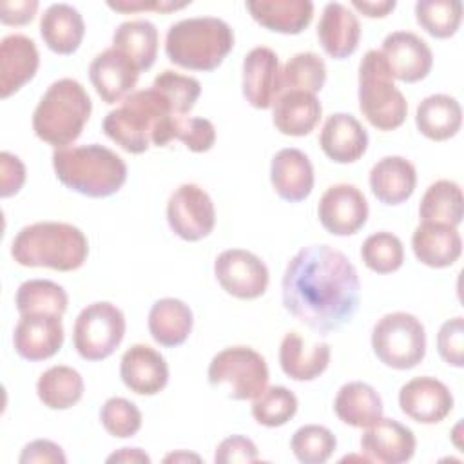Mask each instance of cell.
I'll return each mask as SVG.
<instances>
[{
  "mask_svg": "<svg viewBox=\"0 0 464 464\" xmlns=\"http://www.w3.org/2000/svg\"><path fill=\"white\" fill-rule=\"evenodd\" d=\"M283 306L310 330L326 335L353 319L361 281L352 261L328 245L303 246L281 281Z\"/></svg>",
  "mask_w": 464,
  "mask_h": 464,
  "instance_id": "cell-1",
  "label": "cell"
},
{
  "mask_svg": "<svg viewBox=\"0 0 464 464\" xmlns=\"http://www.w3.org/2000/svg\"><path fill=\"white\" fill-rule=\"evenodd\" d=\"M174 111L156 89L130 92L102 123L103 134L130 154H143L150 145H169V123Z\"/></svg>",
  "mask_w": 464,
  "mask_h": 464,
  "instance_id": "cell-2",
  "label": "cell"
},
{
  "mask_svg": "<svg viewBox=\"0 0 464 464\" xmlns=\"http://www.w3.org/2000/svg\"><path fill=\"white\" fill-rule=\"evenodd\" d=\"M11 256L22 266L71 272L85 263L89 243L85 234L71 223L38 221L16 232L11 243Z\"/></svg>",
  "mask_w": 464,
  "mask_h": 464,
  "instance_id": "cell-3",
  "label": "cell"
},
{
  "mask_svg": "<svg viewBox=\"0 0 464 464\" xmlns=\"http://www.w3.org/2000/svg\"><path fill=\"white\" fill-rule=\"evenodd\" d=\"M53 169L62 185L87 198H109L127 181L125 161L100 143L56 149Z\"/></svg>",
  "mask_w": 464,
  "mask_h": 464,
  "instance_id": "cell-4",
  "label": "cell"
},
{
  "mask_svg": "<svg viewBox=\"0 0 464 464\" xmlns=\"http://www.w3.org/2000/svg\"><path fill=\"white\" fill-rule=\"evenodd\" d=\"M234 47L232 27L218 16H194L172 24L165 36L167 58L188 71H214Z\"/></svg>",
  "mask_w": 464,
  "mask_h": 464,
  "instance_id": "cell-5",
  "label": "cell"
},
{
  "mask_svg": "<svg viewBox=\"0 0 464 464\" xmlns=\"http://www.w3.org/2000/svg\"><path fill=\"white\" fill-rule=\"evenodd\" d=\"M91 112L92 102L85 87L74 78H60L38 102L33 112V130L42 141L63 149L80 138Z\"/></svg>",
  "mask_w": 464,
  "mask_h": 464,
  "instance_id": "cell-6",
  "label": "cell"
},
{
  "mask_svg": "<svg viewBox=\"0 0 464 464\" xmlns=\"http://www.w3.org/2000/svg\"><path fill=\"white\" fill-rule=\"evenodd\" d=\"M359 109L379 130L401 127L408 114L404 94L395 87L392 71L377 49H370L359 63Z\"/></svg>",
  "mask_w": 464,
  "mask_h": 464,
  "instance_id": "cell-7",
  "label": "cell"
},
{
  "mask_svg": "<svg viewBox=\"0 0 464 464\" xmlns=\"http://www.w3.org/2000/svg\"><path fill=\"white\" fill-rule=\"evenodd\" d=\"M372 350L384 366L411 370L426 355L424 324L408 312L386 314L373 324Z\"/></svg>",
  "mask_w": 464,
  "mask_h": 464,
  "instance_id": "cell-8",
  "label": "cell"
},
{
  "mask_svg": "<svg viewBox=\"0 0 464 464\" xmlns=\"http://www.w3.org/2000/svg\"><path fill=\"white\" fill-rule=\"evenodd\" d=\"M214 388H223L234 401H254L268 386L265 357L250 346H230L218 352L207 372Z\"/></svg>",
  "mask_w": 464,
  "mask_h": 464,
  "instance_id": "cell-9",
  "label": "cell"
},
{
  "mask_svg": "<svg viewBox=\"0 0 464 464\" xmlns=\"http://www.w3.org/2000/svg\"><path fill=\"white\" fill-rule=\"evenodd\" d=\"M125 335L123 312L109 303L96 301L82 308L72 326V343L85 361H103L116 352Z\"/></svg>",
  "mask_w": 464,
  "mask_h": 464,
  "instance_id": "cell-10",
  "label": "cell"
},
{
  "mask_svg": "<svg viewBox=\"0 0 464 464\" xmlns=\"http://www.w3.org/2000/svg\"><path fill=\"white\" fill-rule=\"evenodd\" d=\"M167 221L178 237L185 241H199L214 230V201L203 187L183 183L167 201Z\"/></svg>",
  "mask_w": 464,
  "mask_h": 464,
  "instance_id": "cell-11",
  "label": "cell"
},
{
  "mask_svg": "<svg viewBox=\"0 0 464 464\" xmlns=\"http://www.w3.org/2000/svg\"><path fill=\"white\" fill-rule=\"evenodd\" d=\"M214 276L221 288L237 299L261 297L270 281L268 268L261 257L243 248L223 250L214 261Z\"/></svg>",
  "mask_w": 464,
  "mask_h": 464,
  "instance_id": "cell-12",
  "label": "cell"
},
{
  "mask_svg": "<svg viewBox=\"0 0 464 464\" xmlns=\"http://www.w3.org/2000/svg\"><path fill=\"white\" fill-rule=\"evenodd\" d=\"M364 194L350 183H337L324 190L317 205V218L323 228L334 236L357 234L368 219Z\"/></svg>",
  "mask_w": 464,
  "mask_h": 464,
  "instance_id": "cell-13",
  "label": "cell"
},
{
  "mask_svg": "<svg viewBox=\"0 0 464 464\" xmlns=\"http://www.w3.org/2000/svg\"><path fill=\"white\" fill-rule=\"evenodd\" d=\"M62 344V315L47 312H33L20 315L13 332V346L22 359L29 362L45 361L58 353Z\"/></svg>",
  "mask_w": 464,
  "mask_h": 464,
  "instance_id": "cell-14",
  "label": "cell"
},
{
  "mask_svg": "<svg viewBox=\"0 0 464 464\" xmlns=\"http://www.w3.org/2000/svg\"><path fill=\"white\" fill-rule=\"evenodd\" d=\"M399 406L415 422L437 424L451 413L453 395L442 381L420 375L401 386Z\"/></svg>",
  "mask_w": 464,
  "mask_h": 464,
  "instance_id": "cell-15",
  "label": "cell"
},
{
  "mask_svg": "<svg viewBox=\"0 0 464 464\" xmlns=\"http://www.w3.org/2000/svg\"><path fill=\"white\" fill-rule=\"evenodd\" d=\"M277 54L265 45L254 47L243 58V96L256 109H270L283 92Z\"/></svg>",
  "mask_w": 464,
  "mask_h": 464,
  "instance_id": "cell-16",
  "label": "cell"
},
{
  "mask_svg": "<svg viewBox=\"0 0 464 464\" xmlns=\"http://www.w3.org/2000/svg\"><path fill=\"white\" fill-rule=\"evenodd\" d=\"M393 80L415 83L424 80L433 67V53L430 45L415 33L393 31L381 47Z\"/></svg>",
  "mask_w": 464,
  "mask_h": 464,
  "instance_id": "cell-17",
  "label": "cell"
},
{
  "mask_svg": "<svg viewBox=\"0 0 464 464\" xmlns=\"http://www.w3.org/2000/svg\"><path fill=\"white\" fill-rule=\"evenodd\" d=\"M417 448L413 431L395 419L381 417L364 428L361 450L368 460L382 464L408 462Z\"/></svg>",
  "mask_w": 464,
  "mask_h": 464,
  "instance_id": "cell-18",
  "label": "cell"
},
{
  "mask_svg": "<svg viewBox=\"0 0 464 464\" xmlns=\"http://www.w3.org/2000/svg\"><path fill=\"white\" fill-rule=\"evenodd\" d=\"M140 71L114 47H109L94 56L89 65V78L102 98V102L112 105L123 102L138 83Z\"/></svg>",
  "mask_w": 464,
  "mask_h": 464,
  "instance_id": "cell-19",
  "label": "cell"
},
{
  "mask_svg": "<svg viewBox=\"0 0 464 464\" xmlns=\"http://www.w3.org/2000/svg\"><path fill=\"white\" fill-rule=\"evenodd\" d=\"M123 384L138 395H156L169 382L165 357L149 344H132L120 361Z\"/></svg>",
  "mask_w": 464,
  "mask_h": 464,
  "instance_id": "cell-20",
  "label": "cell"
},
{
  "mask_svg": "<svg viewBox=\"0 0 464 464\" xmlns=\"http://www.w3.org/2000/svg\"><path fill=\"white\" fill-rule=\"evenodd\" d=\"M40 65L36 44L25 34H7L0 42V98L5 100L34 78Z\"/></svg>",
  "mask_w": 464,
  "mask_h": 464,
  "instance_id": "cell-21",
  "label": "cell"
},
{
  "mask_svg": "<svg viewBox=\"0 0 464 464\" xmlns=\"http://www.w3.org/2000/svg\"><path fill=\"white\" fill-rule=\"evenodd\" d=\"M319 145L324 156L335 163H353L368 149V132L348 112H334L323 123Z\"/></svg>",
  "mask_w": 464,
  "mask_h": 464,
  "instance_id": "cell-22",
  "label": "cell"
},
{
  "mask_svg": "<svg viewBox=\"0 0 464 464\" xmlns=\"http://www.w3.org/2000/svg\"><path fill=\"white\" fill-rule=\"evenodd\" d=\"M270 181L281 199L288 203H299L306 199L314 188L312 161L299 149H281L272 158Z\"/></svg>",
  "mask_w": 464,
  "mask_h": 464,
  "instance_id": "cell-23",
  "label": "cell"
},
{
  "mask_svg": "<svg viewBox=\"0 0 464 464\" xmlns=\"http://www.w3.org/2000/svg\"><path fill=\"white\" fill-rule=\"evenodd\" d=\"M317 38L330 58L344 60L357 51L361 24L352 9L339 2H330L323 7L317 24Z\"/></svg>",
  "mask_w": 464,
  "mask_h": 464,
  "instance_id": "cell-24",
  "label": "cell"
},
{
  "mask_svg": "<svg viewBox=\"0 0 464 464\" xmlns=\"http://www.w3.org/2000/svg\"><path fill=\"white\" fill-rule=\"evenodd\" d=\"M415 257L431 268L451 266L462 254V237L457 227L420 221L411 236Z\"/></svg>",
  "mask_w": 464,
  "mask_h": 464,
  "instance_id": "cell-25",
  "label": "cell"
},
{
  "mask_svg": "<svg viewBox=\"0 0 464 464\" xmlns=\"http://www.w3.org/2000/svg\"><path fill=\"white\" fill-rule=\"evenodd\" d=\"M370 188L384 205H401L411 198L417 185L413 163L402 156H384L370 170Z\"/></svg>",
  "mask_w": 464,
  "mask_h": 464,
  "instance_id": "cell-26",
  "label": "cell"
},
{
  "mask_svg": "<svg viewBox=\"0 0 464 464\" xmlns=\"http://www.w3.org/2000/svg\"><path fill=\"white\" fill-rule=\"evenodd\" d=\"M330 344H306L297 332H288L279 346V366L294 381H314L330 364Z\"/></svg>",
  "mask_w": 464,
  "mask_h": 464,
  "instance_id": "cell-27",
  "label": "cell"
},
{
  "mask_svg": "<svg viewBox=\"0 0 464 464\" xmlns=\"http://www.w3.org/2000/svg\"><path fill=\"white\" fill-rule=\"evenodd\" d=\"M245 5L259 25L281 34L303 33L314 16L310 0H248Z\"/></svg>",
  "mask_w": 464,
  "mask_h": 464,
  "instance_id": "cell-28",
  "label": "cell"
},
{
  "mask_svg": "<svg viewBox=\"0 0 464 464\" xmlns=\"http://www.w3.org/2000/svg\"><path fill=\"white\" fill-rule=\"evenodd\" d=\"M321 102L304 91H285L272 105V121L285 136H306L321 120Z\"/></svg>",
  "mask_w": 464,
  "mask_h": 464,
  "instance_id": "cell-29",
  "label": "cell"
},
{
  "mask_svg": "<svg viewBox=\"0 0 464 464\" xmlns=\"http://www.w3.org/2000/svg\"><path fill=\"white\" fill-rule=\"evenodd\" d=\"M44 44L56 54H72L85 34L83 16L71 4H51L40 18Z\"/></svg>",
  "mask_w": 464,
  "mask_h": 464,
  "instance_id": "cell-30",
  "label": "cell"
},
{
  "mask_svg": "<svg viewBox=\"0 0 464 464\" xmlns=\"http://www.w3.org/2000/svg\"><path fill=\"white\" fill-rule=\"evenodd\" d=\"M147 324L158 344L174 348L188 339L194 326V315L190 306L181 299L163 297L150 306Z\"/></svg>",
  "mask_w": 464,
  "mask_h": 464,
  "instance_id": "cell-31",
  "label": "cell"
},
{
  "mask_svg": "<svg viewBox=\"0 0 464 464\" xmlns=\"http://www.w3.org/2000/svg\"><path fill=\"white\" fill-rule=\"evenodd\" d=\"M415 125L422 136L433 141L453 138L462 125L460 103L450 94L426 96L415 111Z\"/></svg>",
  "mask_w": 464,
  "mask_h": 464,
  "instance_id": "cell-32",
  "label": "cell"
},
{
  "mask_svg": "<svg viewBox=\"0 0 464 464\" xmlns=\"http://www.w3.org/2000/svg\"><path fill=\"white\" fill-rule=\"evenodd\" d=\"M382 399L373 386L362 381H352L339 388L334 411L348 426L366 428L382 417Z\"/></svg>",
  "mask_w": 464,
  "mask_h": 464,
  "instance_id": "cell-33",
  "label": "cell"
},
{
  "mask_svg": "<svg viewBox=\"0 0 464 464\" xmlns=\"http://www.w3.org/2000/svg\"><path fill=\"white\" fill-rule=\"evenodd\" d=\"M160 34L149 20H127L121 22L112 34V47L120 51L132 65L141 72L154 65L158 56Z\"/></svg>",
  "mask_w": 464,
  "mask_h": 464,
  "instance_id": "cell-34",
  "label": "cell"
},
{
  "mask_svg": "<svg viewBox=\"0 0 464 464\" xmlns=\"http://www.w3.org/2000/svg\"><path fill=\"white\" fill-rule=\"evenodd\" d=\"M420 221L459 227L464 218V196L459 183L439 179L431 183L419 205Z\"/></svg>",
  "mask_w": 464,
  "mask_h": 464,
  "instance_id": "cell-35",
  "label": "cell"
},
{
  "mask_svg": "<svg viewBox=\"0 0 464 464\" xmlns=\"http://www.w3.org/2000/svg\"><path fill=\"white\" fill-rule=\"evenodd\" d=\"M83 379L78 370L56 364L47 368L36 382L38 399L49 410H69L83 397Z\"/></svg>",
  "mask_w": 464,
  "mask_h": 464,
  "instance_id": "cell-36",
  "label": "cell"
},
{
  "mask_svg": "<svg viewBox=\"0 0 464 464\" xmlns=\"http://www.w3.org/2000/svg\"><path fill=\"white\" fill-rule=\"evenodd\" d=\"M67 292L54 281L49 279H29L24 281L14 295V304L18 314L47 312L63 315L67 310Z\"/></svg>",
  "mask_w": 464,
  "mask_h": 464,
  "instance_id": "cell-37",
  "label": "cell"
},
{
  "mask_svg": "<svg viewBox=\"0 0 464 464\" xmlns=\"http://www.w3.org/2000/svg\"><path fill=\"white\" fill-rule=\"evenodd\" d=\"M417 24L433 38L453 36L462 22V2L459 0H419L415 4Z\"/></svg>",
  "mask_w": 464,
  "mask_h": 464,
  "instance_id": "cell-38",
  "label": "cell"
},
{
  "mask_svg": "<svg viewBox=\"0 0 464 464\" xmlns=\"http://www.w3.org/2000/svg\"><path fill=\"white\" fill-rule=\"evenodd\" d=\"M283 92L285 91H304L319 92L326 82L324 60L315 53H297L283 67L281 72Z\"/></svg>",
  "mask_w": 464,
  "mask_h": 464,
  "instance_id": "cell-39",
  "label": "cell"
},
{
  "mask_svg": "<svg viewBox=\"0 0 464 464\" xmlns=\"http://www.w3.org/2000/svg\"><path fill=\"white\" fill-rule=\"evenodd\" d=\"M362 263L377 274H392L402 266L404 246L402 241L386 230L370 234L361 246Z\"/></svg>",
  "mask_w": 464,
  "mask_h": 464,
  "instance_id": "cell-40",
  "label": "cell"
},
{
  "mask_svg": "<svg viewBox=\"0 0 464 464\" xmlns=\"http://www.w3.org/2000/svg\"><path fill=\"white\" fill-rule=\"evenodd\" d=\"M297 413V397L285 386H270L252 402V417L266 428L285 426Z\"/></svg>",
  "mask_w": 464,
  "mask_h": 464,
  "instance_id": "cell-41",
  "label": "cell"
},
{
  "mask_svg": "<svg viewBox=\"0 0 464 464\" xmlns=\"http://www.w3.org/2000/svg\"><path fill=\"white\" fill-rule=\"evenodd\" d=\"M335 435L319 424H304L292 435L290 450L303 464H323L335 451Z\"/></svg>",
  "mask_w": 464,
  "mask_h": 464,
  "instance_id": "cell-42",
  "label": "cell"
},
{
  "mask_svg": "<svg viewBox=\"0 0 464 464\" xmlns=\"http://www.w3.org/2000/svg\"><path fill=\"white\" fill-rule=\"evenodd\" d=\"M150 87L169 100L176 116L190 112L201 94V83L196 78L169 69L160 72Z\"/></svg>",
  "mask_w": 464,
  "mask_h": 464,
  "instance_id": "cell-43",
  "label": "cell"
},
{
  "mask_svg": "<svg viewBox=\"0 0 464 464\" xmlns=\"http://www.w3.org/2000/svg\"><path fill=\"white\" fill-rule=\"evenodd\" d=\"M100 420L109 435L129 439L141 428V411L129 399L111 397L100 410Z\"/></svg>",
  "mask_w": 464,
  "mask_h": 464,
  "instance_id": "cell-44",
  "label": "cell"
},
{
  "mask_svg": "<svg viewBox=\"0 0 464 464\" xmlns=\"http://www.w3.org/2000/svg\"><path fill=\"white\" fill-rule=\"evenodd\" d=\"M179 140L192 152H207L216 143V129L207 118L172 116L169 123V141Z\"/></svg>",
  "mask_w": 464,
  "mask_h": 464,
  "instance_id": "cell-45",
  "label": "cell"
},
{
  "mask_svg": "<svg viewBox=\"0 0 464 464\" xmlns=\"http://www.w3.org/2000/svg\"><path fill=\"white\" fill-rule=\"evenodd\" d=\"M437 350L450 366H464V319L460 315L442 323L437 334Z\"/></svg>",
  "mask_w": 464,
  "mask_h": 464,
  "instance_id": "cell-46",
  "label": "cell"
},
{
  "mask_svg": "<svg viewBox=\"0 0 464 464\" xmlns=\"http://www.w3.org/2000/svg\"><path fill=\"white\" fill-rule=\"evenodd\" d=\"M259 459L256 444L245 435H232L223 439L214 453V462L230 464V462H256Z\"/></svg>",
  "mask_w": 464,
  "mask_h": 464,
  "instance_id": "cell-47",
  "label": "cell"
},
{
  "mask_svg": "<svg viewBox=\"0 0 464 464\" xmlns=\"http://www.w3.org/2000/svg\"><path fill=\"white\" fill-rule=\"evenodd\" d=\"M25 183V165L7 150L0 152V198H11Z\"/></svg>",
  "mask_w": 464,
  "mask_h": 464,
  "instance_id": "cell-48",
  "label": "cell"
},
{
  "mask_svg": "<svg viewBox=\"0 0 464 464\" xmlns=\"http://www.w3.org/2000/svg\"><path fill=\"white\" fill-rule=\"evenodd\" d=\"M20 464H65L67 457L56 442L49 439H36L24 446L20 457Z\"/></svg>",
  "mask_w": 464,
  "mask_h": 464,
  "instance_id": "cell-49",
  "label": "cell"
},
{
  "mask_svg": "<svg viewBox=\"0 0 464 464\" xmlns=\"http://www.w3.org/2000/svg\"><path fill=\"white\" fill-rule=\"evenodd\" d=\"M36 0H7L0 4V22L5 25H25L29 24L36 11Z\"/></svg>",
  "mask_w": 464,
  "mask_h": 464,
  "instance_id": "cell-50",
  "label": "cell"
},
{
  "mask_svg": "<svg viewBox=\"0 0 464 464\" xmlns=\"http://www.w3.org/2000/svg\"><path fill=\"white\" fill-rule=\"evenodd\" d=\"M190 4L188 2H172V0H152V2H143V0H118V2H107V5L112 11L120 13H134V11H158V13H170L176 9H183Z\"/></svg>",
  "mask_w": 464,
  "mask_h": 464,
  "instance_id": "cell-51",
  "label": "cell"
},
{
  "mask_svg": "<svg viewBox=\"0 0 464 464\" xmlns=\"http://www.w3.org/2000/svg\"><path fill=\"white\" fill-rule=\"evenodd\" d=\"M395 0H352V7H355L368 18H384L388 13L395 9Z\"/></svg>",
  "mask_w": 464,
  "mask_h": 464,
  "instance_id": "cell-52",
  "label": "cell"
},
{
  "mask_svg": "<svg viewBox=\"0 0 464 464\" xmlns=\"http://www.w3.org/2000/svg\"><path fill=\"white\" fill-rule=\"evenodd\" d=\"M107 462H130V464H149L150 457L141 448H120L107 457Z\"/></svg>",
  "mask_w": 464,
  "mask_h": 464,
  "instance_id": "cell-53",
  "label": "cell"
},
{
  "mask_svg": "<svg viewBox=\"0 0 464 464\" xmlns=\"http://www.w3.org/2000/svg\"><path fill=\"white\" fill-rule=\"evenodd\" d=\"M190 459H194V460H199V457L198 455H190V453H183V451H179V453H170V455H167L165 457V462H170V460H190Z\"/></svg>",
  "mask_w": 464,
  "mask_h": 464,
  "instance_id": "cell-54",
  "label": "cell"
}]
</instances>
